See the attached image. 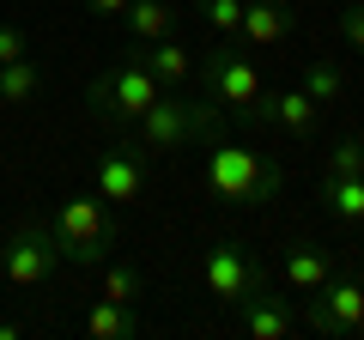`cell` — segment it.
I'll return each mask as SVG.
<instances>
[{"instance_id": "1", "label": "cell", "mask_w": 364, "mask_h": 340, "mask_svg": "<svg viewBox=\"0 0 364 340\" xmlns=\"http://www.w3.org/2000/svg\"><path fill=\"white\" fill-rule=\"evenodd\" d=\"M219 134H225V116L213 110V97H188V92H158V104L134 122L140 152H182V146H207Z\"/></svg>"}, {"instance_id": "2", "label": "cell", "mask_w": 364, "mask_h": 340, "mask_svg": "<svg viewBox=\"0 0 364 340\" xmlns=\"http://www.w3.org/2000/svg\"><path fill=\"white\" fill-rule=\"evenodd\" d=\"M279 164H273L267 152H255V146H237V140H207V188L219 201H231V207H267L273 195H279Z\"/></svg>"}, {"instance_id": "3", "label": "cell", "mask_w": 364, "mask_h": 340, "mask_svg": "<svg viewBox=\"0 0 364 340\" xmlns=\"http://www.w3.org/2000/svg\"><path fill=\"white\" fill-rule=\"evenodd\" d=\"M49 231H55V243H61V262H73V267H104L109 249H116V237H122L97 188H91V195H61L55 213H49Z\"/></svg>"}, {"instance_id": "4", "label": "cell", "mask_w": 364, "mask_h": 340, "mask_svg": "<svg viewBox=\"0 0 364 340\" xmlns=\"http://www.w3.org/2000/svg\"><path fill=\"white\" fill-rule=\"evenodd\" d=\"M158 92H164V85L152 79V67H146L140 49H134V55H122L109 73H97L85 85V104H91V116H97V122H109L116 134H128L134 122L158 104Z\"/></svg>"}, {"instance_id": "5", "label": "cell", "mask_w": 364, "mask_h": 340, "mask_svg": "<svg viewBox=\"0 0 364 340\" xmlns=\"http://www.w3.org/2000/svg\"><path fill=\"white\" fill-rule=\"evenodd\" d=\"M55 267H61V243H55V231L43 219H25L6 243H0V280L13 292H37L55 280Z\"/></svg>"}, {"instance_id": "6", "label": "cell", "mask_w": 364, "mask_h": 340, "mask_svg": "<svg viewBox=\"0 0 364 340\" xmlns=\"http://www.w3.org/2000/svg\"><path fill=\"white\" fill-rule=\"evenodd\" d=\"M304 328H316V334L328 340H364V280L358 274H328L322 286L304 298Z\"/></svg>"}, {"instance_id": "7", "label": "cell", "mask_w": 364, "mask_h": 340, "mask_svg": "<svg viewBox=\"0 0 364 340\" xmlns=\"http://www.w3.org/2000/svg\"><path fill=\"white\" fill-rule=\"evenodd\" d=\"M267 92L255 73V61H249L237 43H219V49H207V97L213 104H225L237 122H249V104Z\"/></svg>"}, {"instance_id": "8", "label": "cell", "mask_w": 364, "mask_h": 340, "mask_svg": "<svg viewBox=\"0 0 364 340\" xmlns=\"http://www.w3.org/2000/svg\"><path fill=\"white\" fill-rule=\"evenodd\" d=\"M261 286H273L267 267H261L237 237H225V243L207 249V298H219L225 310H237V304H243L249 292H261Z\"/></svg>"}, {"instance_id": "9", "label": "cell", "mask_w": 364, "mask_h": 340, "mask_svg": "<svg viewBox=\"0 0 364 340\" xmlns=\"http://www.w3.org/2000/svg\"><path fill=\"white\" fill-rule=\"evenodd\" d=\"M91 183H97V195H104L109 207H134V201H146L152 164H146V152H140L134 140H116L109 152H97V170H91Z\"/></svg>"}, {"instance_id": "10", "label": "cell", "mask_w": 364, "mask_h": 340, "mask_svg": "<svg viewBox=\"0 0 364 340\" xmlns=\"http://www.w3.org/2000/svg\"><path fill=\"white\" fill-rule=\"evenodd\" d=\"M249 122H267V128L291 134V140H310L316 122H322V104H316L304 85L298 92H261L255 104H249Z\"/></svg>"}, {"instance_id": "11", "label": "cell", "mask_w": 364, "mask_h": 340, "mask_svg": "<svg viewBox=\"0 0 364 340\" xmlns=\"http://www.w3.org/2000/svg\"><path fill=\"white\" fill-rule=\"evenodd\" d=\"M237 316H243V334H255V340H291L304 328L298 304H291L286 292H273V286L249 292V298L237 304Z\"/></svg>"}, {"instance_id": "12", "label": "cell", "mask_w": 364, "mask_h": 340, "mask_svg": "<svg viewBox=\"0 0 364 340\" xmlns=\"http://www.w3.org/2000/svg\"><path fill=\"white\" fill-rule=\"evenodd\" d=\"M298 25V6L291 0H243V18H237V43L249 49H279Z\"/></svg>"}, {"instance_id": "13", "label": "cell", "mask_w": 364, "mask_h": 340, "mask_svg": "<svg viewBox=\"0 0 364 340\" xmlns=\"http://www.w3.org/2000/svg\"><path fill=\"white\" fill-rule=\"evenodd\" d=\"M328 274H334V249H322V243H291L286 262H279V280H286L291 298H310Z\"/></svg>"}, {"instance_id": "14", "label": "cell", "mask_w": 364, "mask_h": 340, "mask_svg": "<svg viewBox=\"0 0 364 340\" xmlns=\"http://www.w3.org/2000/svg\"><path fill=\"white\" fill-rule=\"evenodd\" d=\"M85 334L91 340H140L146 334V316H140V304H109V298H97L85 310Z\"/></svg>"}, {"instance_id": "15", "label": "cell", "mask_w": 364, "mask_h": 340, "mask_svg": "<svg viewBox=\"0 0 364 340\" xmlns=\"http://www.w3.org/2000/svg\"><path fill=\"white\" fill-rule=\"evenodd\" d=\"M316 201H322V213L334 225H346V231H358V225H364V176H322Z\"/></svg>"}, {"instance_id": "16", "label": "cell", "mask_w": 364, "mask_h": 340, "mask_svg": "<svg viewBox=\"0 0 364 340\" xmlns=\"http://www.w3.org/2000/svg\"><path fill=\"white\" fill-rule=\"evenodd\" d=\"M140 61L152 67V79L164 85V92H182V85H188V73H195V49H182L176 37H164V43H140Z\"/></svg>"}, {"instance_id": "17", "label": "cell", "mask_w": 364, "mask_h": 340, "mask_svg": "<svg viewBox=\"0 0 364 340\" xmlns=\"http://www.w3.org/2000/svg\"><path fill=\"white\" fill-rule=\"evenodd\" d=\"M128 37L134 43H164L170 31H176V6L170 0H128Z\"/></svg>"}, {"instance_id": "18", "label": "cell", "mask_w": 364, "mask_h": 340, "mask_svg": "<svg viewBox=\"0 0 364 340\" xmlns=\"http://www.w3.org/2000/svg\"><path fill=\"white\" fill-rule=\"evenodd\" d=\"M37 92H43V67L31 61V55H18V61H0V104H6V110L31 104Z\"/></svg>"}, {"instance_id": "19", "label": "cell", "mask_w": 364, "mask_h": 340, "mask_svg": "<svg viewBox=\"0 0 364 340\" xmlns=\"http://www.w3.org/2000/svg\"><path fill=\"white\" fill-rule=\"evenodd\" d=\"M104 298H109V304H146V267H134V262H104Z\"/></svg>"}, {"instance_id": "20", "label": "cell", "mask_w": 364, "mask_h": 340, "mask_svg": "<svg viewBox=\"0 0 364 340\" xmlns=\"http://www.w3.org/2000/svg\"><path fill=\"white\" fill-rule=\"evenodd\" d=\"M304 92H310L316 104H340V92H346V73H340L334 61H310V67H304Z\"/></svg>"}, {"instance_id": "21", "label": "cell", "mask_w": 364, "mask_h": 340, "mask_svg": "<svg viewBox=\"0 0 364 340\" xmlns=\"http://www.w3.org/2000/svg\"><path fill=\"white\" fill-rule=\"evenodd\" d=\"M322 164H328V176H364V140H358V134L334 140V146H328V158H322Z\"/></svg>"}, {"instance_id": "22", "label": "cell", "mask_w": 364, "mask_h": 340, "mask_svg": "<svg viewBox=\"0 0 364 340\" xmlns=\"http://www.w3.org/2000/svg\"><path fill=\"white\" fill-rule=\"evenodd\" d=\"M200 18L225 37H237V18H243V0H200Z\"/></svg>"}, {"instance_id": "23", "label": "cell", "mask_w": 364, "mask_h": 340, "mask_svg": "<svg viewBox=\"0 0 364 340\" xmlns=\"http://www.w3.org/2000/svg\"><path fill=\"white\" fill-rule=\"evenodd\" d=\"M340 37L352 43V55H364V0H346L340 6Z\"/></svg>"}, {"instance_id": "24", "label": "cell", "mask_w": 364, "mask_h": 340, "mask_svg": "<svg viewBox=\"0 0 364 340\" xmlns=\"http://www.w3.org/2000/svg\"><path fill=\"white\" fill-rule=\"evenodd\" d=\"M31 43H25V31L18 25H6V18H0V61H18V55H25Z\"/></svg>"}, {"instance_id": "25", "label": "cell", "mask_w": 364, "mask_h": 340, "mask_svg": "<svg viewBox=\"0 0 364 340\" xmlns=\"http://www.w3.org/2000/svg\"><path fill=\"white\" fill-rule=\"evenodd\" d=\"M85 6H91L97 18H122V13H128V0H85Z\"/></svg>"}, {"instance_id": "26", "label": "cell", "mask_w": 364, "mask_h": 340, "mask_svg": "<svg viewBox=\"0 0 364 340\" xmlns=\"http://www.w3.org/2000/svg\"><path fill=\"white\" fill-rule=\"evenodd\" d=\"M0 340H25V322H13V316H0Z\"/></svg>"}]
</instances>
